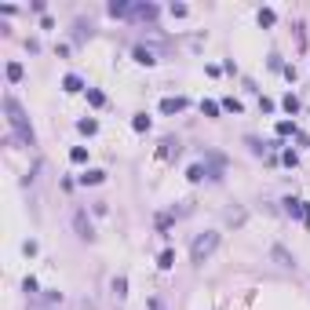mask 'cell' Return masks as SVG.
Returning <instances> with one entry per match:
<instances>
[{"mask_svg": "<svg viewBox=\"0 0 310 310\" xmlns=\"http://www.w3.org/2000/svg\"><path fill=\"white\" fill-rule=\"evenodd\" d=\"M135 62H139V66H154V62H157V55L150 51V48H143V44H139V48H135Z\"/></svg>", "mask_w": 310, "mask_h": 310, "instance_id": "10", "label": "cell"}, {"mask_svg": "<svg viewBox=\"0 0 310 310\" xmlns=\"http://www.w3.org/2000/svg\"><path fill=\"white\" fill-rule=\"evenodd\" d=\"M4 114H7V124H11V131H15L18 143L33 146V143H37L33 124H30V117H26V110L18 106V99H15V95H7V99H4Z\"/></svg>", "mask_w": 310, "mask_h": 310, "instance_id": "1", "label": "cell"}, {"mask_svg": "<svg viewBox=\"0 0 310 310\" xmlns=\"http://www.w3.org/2000/svg\"><path fill=\"white\" fill-rule=\"evenodd\" d=\"M248 146H252V154H263V150H267V146L259 143V139H252V135H248Z\"/></svg>", "mask_w": 310, "mask_h": 310, "instance_id": "31", "label": "cell"}, {"mask_svg": "<svg viewBox=\"0 0 310 310\" xmlns=\"http://www.w3.org/2000/svg\"><path fill=\"white\" fill-rule=\"evenodd\" d=\"M274 22H277V15L270 11V7H263L259 11V26H274Z\"/></svg>", "mask_w": 310, "mask_h": 310, "instance_id": "22", "label": "cell"}, {"mask_svg": "<svg viewBox=\"0 0 310 310\" xmlns=\"http://www.w3.org/2000/svg\"><path fill=\"white\" fill-rule=\"evenodd\" d=\"M219 106H223V110H230V114H241V110H245V106H241V102H237V99H223V102H219Z\"/></svg>", "mask_w": 310, "mask_h": 310, "instance_id": "26", "label": "cell"}, {"mask_svg": "<svg viewBox=\"0 0 310 310\" xmlns=\"http://www.w3.org/2000/svg\"><path fill=\"white\" fill-rule=\"evenodd\" d=\"M131 18H157V4H135L131 7Z\"/></svg>", "mask_w": 310, "mask_h": 310, "instance_id": "9", "label": "cell"}, {"mask_svg": "<svg viewBox=\"0 0 310 310\" xmlns=\"http://www.w3.org/2000/svg\"><path fill=\"white\" fill-rule=\"evenodd\" d=\"M77 183H80V186H99V183H106V172H102V168H88Z\"/></svg>", "mask_w": 310, "mask_h": 310, "instance_id": "6", "label": "cell"}, {"mask_svg": "<svg viewBox=\"0 0 310 310\" xmlns=\"http://www.w3.org/2000/svg\"><path fill=\"white\" fill-rule=\"evenodd\" d=\"M77 131H80V135H95V131H99V120H91V117L77 120Z\"/></svg>", "mask_w": 310, "mask_h": 310, "instance_id": "13", "label": "cell"}, {"mask_svg": "<svg viewBox=\"0 0 310 310\" xmlns=\"http://www.w3.org/2000/svg\"><path fill=\"white\" fill-rule=\"evenodd\" d=\"M285 212L299 223H310V204L307 201H296V197H285Z\"/></svg>", "mask_w": 310, "mask_h": 310, "instance_id": "4", "label": "cell"}, {"mask_svg": "<svg viewBox=\"0 0 310 310\" xmlns=\"http://www.w3.org/2000/svg\"><path fill=\"white\" fill-rule=\"evenodd\" d=\"M62 91H70V95H77V91H88V88H84V80L77 77V73H66V77H62Z\"/></svg>", "mask_w": 310, "mask_h": 310, "instance_id": "8", "label": "cell"}, {"mask_svg": "<svg viewBox=\"0 0 310 310\" xmlns=\"http://www.w3.org/2000/svg\"><path fill=\"white\" fill-rule=\"evenodd\" d=\"M168 11H172V18H186V15H190V7H186V4H172Z\"/></svg>", "mask_w": 310, "mask_h": 310, "instance_id": "28", "label": "cell"}, {"mask_svg": "<svg viewBox=\"0 0 310 310\" xmlns=\"http://www.w3.org/2000/svg\"><path fill=\"white\" fill-rule=\"evenodd\" d=\"M183 110H186V99L183 95H168V99H161V114H168V117H172V114H183Z\"/></svg>", "mask_w": 310, "mask_h": 310, "instance_id": "5", "label": "cell"}, {"mask_svg": "<svg viewBox=\"0 0 310 310\" xmlns=\"http://www.w3.org/2000/svg\"><path fill=\"white\" fill-rule=\"evenodd\" d=\"M70 161H73V164H84V161H88V150H84V146H73V150H70Z\"/></svg>", "mask_w": 310, "mask_h": 310, "instance_id": "21", "label": "cell"}, {"mask_svg": "<svg viewBox=\"0 0 310 310\" xmlns=\"http://www.w3.org/2000/svg\"><path fill=\"white\" fill-rule=\"evenodd\" d=\"M168 227H172V215L161 212V215H157V230H168Z\"/></svg>", "mask_w": 310, "mask_h": 310, "instance_id": "30", "label": "cell"}, {"mask_svg": "<svg viewBox=\"0 0 310 310\" xmlns=\"http://www.w3.org/2000/svg\"><path fill=\"white\" fill-rule=\"evenodd\" d=\"M277 135L285 139V135H299V128L292 124V120H277Z\"/></svg>", "mask_w": 310, "mask_h": 310, "instance_id": "17", "label": "cell"}, {"mask_svg": "<svg viewBox=\"0 0 310 310\" xmlns=\"http://www.w3.org/2000/svg\"><path fill=\"white\" fill-rule=\"evenodd\" d=\"M30 310H44V307H30Z\"/></svg>", "mask_w": 310, "mask_h": 310, "instance_id": "33", "label": "cell"}, {"mask_svg": "<svg viewBox=\"0 0 310 310\" xmlns=\"http://www.w3.org/2000/svg\"><path fill=\"white\" fill-rule=\"evenodd\" d=\"M26 77V70H22V62H7V80H11V84H18V80H22Z\"/></svg>", "mask_w": 310, "mask_h": 310, "instance_id": "12", "label": "cell"}, {"mask_svg": "<svg viewBox=\"0 0 310 310\" xmlns=\"http://www.w3.org/2000/svg\"><path fill=\"white\" fill-rule=\"evenodd\" d=\"M114 296H117V299L128 296V277H114Z\"/></svg>", "mask_w": 310, "mask_h": 310, "instance_id": "19", "label": "cell"}, {"mask_svg": "<svg viewBox=\"0 0 310 310\" xmlns=\"http://www.w3.org/2000/svg\"><path fill=\"white\" fill-rule=\"evenodd\" d=\"M131 7H135V4H128V0H110L106 11L114 15V18H131Z\"/></svg>", "mask_w": 310, "mask_h": 310, "instance_id": "7", "label": "cell"}, {"mask_svg": "<svg viewBox=\"0 0 310 310\" xmlns=\"http://www.w3.org/2000/svg\"><path fill=\"white\" fill-rule=\"evenodd\" d=\"M150 310H164V303H161V299L154 296V299H150Z\"/></svg>", "mask_w": 310, "mask_h": 310, "instance_id": "32", "label": "cell"}, {"mask_svg": "<svg viewBox=\"0 0 310 310\" xmlns=\"http://www.w3.org/2000/svg\"><path fill=\"white\" fill-rule=\"evenodd\" d=\"M131 128H135V131H150V117L146 114H135V117H131Z\"/></svg>", "mask_w": 310, "mask_h": 310, "instance_id": "20", "label": "cell"}, {"mask_svg": "<svg viewBox=\"0 0 310 310\" xmlns=\"http://www.w3.org/2000/svg\"><path fill=\"white\" fill-rule=\"evenodd\" d=\"M219 110H223V106H219V102H212V99L201 102V114H204V117H219Z\"/></svg>", "mask_w": 310, "mask_h": 310, "instance_id": "16", "label": "cell"}, {"mask_svg": "<svg viewBox=\"0 0 310 310\" xmlns=\"http://www.w3.org/2000/svg\"><path fill=\"white\" fill-rule=\"evenodd\" d=\"M44 303H62V292L59 288H44Z\"/></svg>", "mask_w": 310, "mask_h": 310, "instance_id": "25", "label": "cell"}, {"mask_svg": "<svg viewBox=\"0 0 310 310\" xmlns=\"http://www.w3.org/2000/svg\"><path fill=\"white\" fill-rule=\"evenodd\" d=\"M73 230H77V237L88 241V245L95 241V227H91V219H88V212H84V208L73 212Z\"/></svg>", "mask_w": 310, "mask_h": 310, "instance_id": "3", "label": "cell"}, {"mask_svg": "<svg viewBox=\"0 0 310 310\" xmlns=\"http://www.w3.org/2000/svg\"><path fill=\"white\" fill-rule=\"evenodd\" d=\"M281 106H285L288 114H299V99L296 95H285V99H281Z\"/></svg>", "mask_w": 310, "mask_h": 310, "instance_id": "24", "label": "cell"}, {"mask_svg": "<svg viewBox=\"0 0 310 310\" xmlns=\"http://www.w3.org/2000/svg\"><path fill=\"white\" fill-rule=\"evenodd\" d=\"M274 256L281 259V267H296V259H292V256H288V252H285V248H281V245L274 248Z\"/></svg>", "mask_w": 310, "mask_h": 310, "instance_id": "23", "label": "cell"}, {"mask_svg": "<svg viewBox=\"0 0 310 310\" xmlns=\"http://www.w3.org/2000/svg\"><path fill=\"white\" fill-rule=\"evenodd\" d=\"M186 179H190V183L208 179V168H204V164H190V168H186Z\"/></svg>", "mask_w": 310, "mask_h": 310, "instance_id": "11", "label": "cell"}, {"mask_svg": "<svg viewBox=\"0 0 310 310\" xmlns=\"http://www.w3.org/2000/svg\"><path fill=\"white\" fill-rule=\"evenodd\" d=\"M157 267H161V270H172V267H175V252H172V248H164L161 256H157Z\"/></svg>", "mask_w": 310, "mask_h": 310, "instance_id": "14", "label": "cell"}, {"mask_svg": "<svg viewBox=\"0 0 310 310\" xmlns=\"http://www.w3.org/2000/svg\"><path fill=\"white\" fill-rule=\"evenodd\" d=\"M281 161H285L288 168H296V164H299V157H296V150H285V157H281Z\"/></svg>", "mask_w": 310, "mask_h": 310, "instance_id": "29", "label": "cell"}, {"mask_svg": "<svg viewBox=\"0 0 310 310\" xmlns=\"http://www.w3.org/2000/svg\"><path fill=\"white\" fill-rule=\"evenodd\" d=\"M22 292H26V296L40 292V285H37V277H26V281H22Z\"/></svg>", "mask_w": 310, "mask_h": 310, "instance_id": "27", "label": "cell"}, {"mask_svg": "<svg viewBox=\"0 0 310 310\" xmlns=\"http://www.w3.org/2000/svg\"><path fill=\"white\" fill-rule=\"evenodd\" d=\"M88 102H91L95 110H102V106H106V95H102L99 88H88Z\"/></svg>", "mask_w": 310, "mask_h": 310, "instance_id": "15", "label": "cell"}, {"mask_svg": "<svg viewBox=\"0 0 310 310\" xmlns=\"http://www.w3.org/2000/svg\"><path fill=\"white\" fill-rule=\"evenodd\" d=\"M215 248H219V233H215V230H204V233H197V237H194V245H190V259L197 263V267H201V263L208 259Z\"/></svg>", "mask_w": 310, "mask_h": 310, "instance_id": "2", "label": "cell"}, {"mask_svg": "<svg viewBox=\"0 0 310 310\" xmlns=\"http://www.w3.org/2000/svg\"><path fill=\"white\" fill-rule=\"evenodd\" d=\"M179 157V143H175V139H164V143H161V157Z\"/></svg>", "mask_w": 310, "mask_h": 310, "instance_id": "18", "label": "cell"}]
</instances>
